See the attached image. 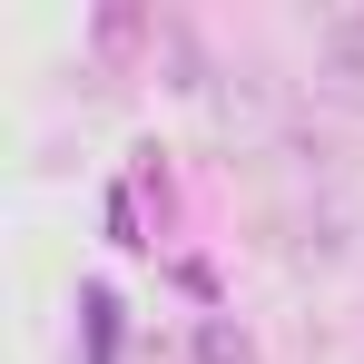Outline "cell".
<instances>
[{
  "mask_svg": "<svg viewBox=\"0 0 364 364\" xmlns=\"http://www.w3.org/2000/svg\"><path fill=\"white\" fill-rule=\"evenodd\" d=\"M315 89L364 109V10H325L315 20Z\"/></svg>",
  "mask_w": 364,
  "mask_h": 364,
  "instance_id": "obj_1",
  "label": "cell"
},
{
  "mask_svg": "<svg viewBox=\"0 0 364 364\" xmlns=\"http://www.w3.org/2000/svg\"><path fill=\"white\" fill-rule=\"evenodd\" d=\"M187 364H266V355H256V335H246L237 315H207V325L187 335Z\"/></svg>",
  "mask_w": 364,
  "mask_h": 364,
  "instance_id": "obj_2",
  "label": "cell"
}]
</instances>
